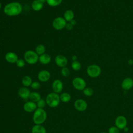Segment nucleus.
I'll use <instances>...</instances> for the list:
<instances>
[{
	"label": "nucleus",
	"instance_id": "nucleus-1",
	"mask_svg": "<svg viewBox=\"0 0 133 133\" xmlns=\"http://www.w3.org/2000/svg\"><path fill=\"white\" fill-rule=\"evenodd\" d=\"M22 5L18 2H11L5 5L3 8L4 13L9 17L19 15L22 11Z\"/></svg>",
	"mask_w": 133,
	"mask_h": 133
},
{
	"label": "nucleus",
	"instance_id": "nucleus-2",
	"mask_svg": "<svg viewBox=\"0 0 133 133\" xmlns=\"http://www.w3.org/2000/svg\"><path fill=\"white\" fill-rule=\"evenodd\" d=\"M47 118V113L44 109L37 108L34 112L33 121L35 124L41 125L45 122Z\"/></svg>",
	"mask_w": 133,
	"mask_h": 133
},
{
	"label": "nucleus",
	"instance_id": "nucleus-3",
	"mask_svg": "<svg viewBox=\"0 0 133 133\" xmlns=\"http://www.w3.org/2000/svg\"><path fill=\"white\" fill-rule=\"evenodd\" d=\"M46 104L50 108H54L58 106L60 102V96L54 92L48 94L46 97Z\"/></svg>",
	"mask_w": 133,
	"mask_h": 133
},
{
	"label": "nucleus",
	"instance_id": "nucleus-4",
	"mask_svg": "<svg viewBox=\"0 0 133 133\" xmlns=\"http://www.w3.org/2000/svg\"><path fill=\"white\" fill-rule=\"evenodd\" d=\"M23 57L25 62L29 64L33 65L35 64L38 61L39 56L35 51L28 50L25 51Z\"/></svg>",
	"mask_w": 133,
	"mask_h": 133
},
{
	"label": "nucleus",
	"instance_id": "nucleus-5",
	"mask_svg": "<svg viewBox=\"0 0 133 133\" xmlns=\"http://www.w3.org/2000/svg\"><path fill=\"white\" fill-rule=\"evenodd\" d=\"M86 73L89 77L91 78H96L100 75L101 69L97 64H91L87 66L86 69Z\"/></svg>",
	"mask_w": 133,
	"mask_h": 133
},
{
	"label": "nucleus",
	"instance_id": "nucleus-6",
	"mask_svg": "<svg viewBox=\"0 0 133 133\" xmlns=\"http://www.w3.org/2000/svg\"><path fill=\"white\" fill-rule=\"evenodd\" d=\"M67 22L62 17H57L55 18L52 22V27L56 30H61L65 28Z\"/></svg>",
	"mask_w": 133,
	"mask_h": 133
},
{
	"label": "nucleus",
	"instance_id": "nucleus-7",
	"mask_svg": "<svg viewBox=\"0 0 133 133\" xmlns=\"http://www.w3.org/2000/svg\"><path fill=\"white\" fill-rule=\"evenodd\" d=\"M72 85L76 90L81 91L86 87V83L83 78L76 77L72 81Z\"/></svg>",
	"mask_w": 133,
	"mask_h": 133
},
{
	"label": "nucleus",
	"instance_id": "nucleus-8",
	"mask_svg": "<svg viewBox=\"0 0 133 133\" xmlns=\"http://www.w3.org/2000/svg\"><path fill=\"white\" fill-rule=\"evenodd\" d=\"M127 119L123 115H119L117 116L115 119V125L119 130L124 129L127 126Z\"/></svg>",
	"mask_w": 133,
	"mask_h": 133
},
{
	"label": "nucleus",
	"instance_id": "nucleus-9",
	"mask_svg": "<svg viewBox=\"0 0 133 133\" xmlns=\"http://www.w3.org/2000/svg\"><path fill=\"white\" fill-rule=\"evenodd\" d=\"M75 109L79 112H83L87 108V102L82 99H78L75 100L74 103Z\"/></svg>",
	"mask_w": 133,
	"mask_h": 133
},
{
	"label": "nucleus",
	"instance_id": "nucleus-10",
	"mask_svg": "<svg viewBox=\"0 0 133 133\" xmlns=\"http://www.w3.org/2000/svg\"><path fill=\"white\" fill-rule=\"evenodd\" d=\"M55 62L57 66L62 68L66 66L68 61L65 56L58 55L55 58Z\"/></svg>",
	"mask_w": 133,
	"mask_h": 133
},
{
	"label": "nucleus",
	"instance_id": "nucleus-11",
	"mask_svg": "<svg viewBox=\"0 0 133 133\" xmlns=\"http://www.w3.org/2000/svg\"><path fill=\"white\" fill-rule=\"evenodd\" d=\"M63 88L62 82L59 79H55L52 83V89L55 93L59 94L62 92Z\"/></svg>",
	"mask_w": 133,
	"mask_h": 133
},
{
	"label": "nucleus",
	"instance_id": "nucleus-12",
	"mask_svg": "<svg viewBox=\"0 0 133 133\" xmlns=\"http://www.w3.org/2000/svg\"><path fill=\"white\" fill-rule=\"evenodd\" d=\"M50 73L48 71L43 70L38 72L37 78L41 82H46L50 79Z\"/></svg>",
	"mask_w": 133,
	"mask_h": 133
},
{
	"label": "nucleus",
	"instance_id": "nucleus-13",
	"mask_svg": "<svg viewBox=\"0 0 133 133\" xmlns=\"http://www.w3.org/2000/svg\"><path fill=\"white\" fill-rule=\"evenodd\" d=\"M37 108L36 103L32 101L26 102L23 105L24 110L28 113L34 112Z\"/></svg>",
	"mask_w": 133,
	"mask_h": 133
},
{
	"label": "nucleus",
	"instance_id": "nucleus-14",
	"mask_svg": "<svg viewBox=\"0 0 133 133\" xmlns=\"http://www.w3.org/2000/svg\"><path fill=\"white\" fill-rule=\"evenodd\" d=\"M18 59L19 58L17 55L12 51H9L7 52L5 56V60L7 62L11 64L16 63V61L18 60Z\"/></svg>",
	"mask_w": 133,
	"mask_h": 133
},
{
	"label": "nucleus",
	"instance_id": "nucleus-15",
	"mask_svg": "<svg viewBox=\"0 0 133 133\" xmlns=\"http://www.w3.org/2000/svg\"><path fill=\"white\" fill-rule=\"evenodd\" d=\"M122 88L125 90H128L133 87V79L130 77L124 78L121 84Z\"/></svg>",
	"mask_w": 133,
	"mask_h": 133
},
{
	"label": "nucleus",
	"instance_id": "nucleus-16",
	"mask_svg": "<svg viewBox=\"0 0 133 133\" xmlns=\"http://www.w3.org/2000/svg\"><path fill=\"white\" fill-rule=\"evenodd\" d=\"M30 94V90L26 87H21L18 91V94L19 96L24 100H27L29 99Z\"/></svg>",
	"mask_w": 133,
	"mask_h": 133
},
{
	"label": "nucleus",
	"instance_id": "nucleus-17",
	"mask_svg": "<svg viewBox=\"0 0 133 133\" xmlns=\"http://www.w3.org/2000/svg\"><path fill=\"white\" fill-rule=\"evenodd\" d=\"M51 60V58L48 54H44L39 56L38 61L43 65H47L49 64Z\"/></svg>",
	"mask_w": 133,
	"mask_h": 133
},
{
	"label": "nucleus",
	"instance_id": "nucleus-18",
	"mask_svg": "<svg viewBox=\"0 0 133 133\" xmlns=\"http://www.w3.org/2000/svg\"><path fill=\"white\" fill-rule=\"evenodd\" d=\"M43 3L39 0H34L31 4L32 8L35 11H39L43 9Z\"/></svg>",
	"mask_w": 133,
	"mask_h": 133
},
{
	"label": "nucleus",
	"instance_id": "nucleus-19",
	"mask_svg": "<svg viewBox=\"0 0 133 133\" xmlns=\"http://www.w3.org/2000/svg\"><path fill=\"white\" fill-rule=\"evenodd\" d=\"M64 19L66 20V22H70L71 20L74 19V13L71 9H68L65 11L63 14Z\"/></svg>",
	"mask_w": 133,
	"mask_h": 133
},
{
	"label": "nucleus",
	"instance_id": "nucleus-20",
	"mask_svg": "<svg viewBox=\"0 0 133 133\" xmlns=\"http://www.w3.org/2000/svg\"><path fill=\"white\" fill-rule=\"evenodd\" d=\"M32 133H46L45 128L42 125H34L31 130Z\"/></svg>",
	"mask_w": 133,
	"mask_h": 133
},
{
	"label": "nucleus",
	"instance_id": "nucleus-21",
	"mask_svg": "<svg viewBox=\"0 0 133 133\" xmlns=\"http://www.w3.org/2000/svg\"><path fill=\"white\" fill-rule=\"evenodd\" d=\"M32 82V78L29 75L24 76L22 79V84L24 87H28L31 86Z\"/></svg>",
	"mask_w": 133,
	"mask_h": 133
},
{
	"label": "nucleus",
	"instance_id": "nucleus-22",
	"mask_svg": "<svg viewBox=\"0 0 133 133\" xmlns=\"http://www.w3.org/2000/svg\"><path fill=\"white\" fill-rule=\"evenodd\" d=\"M29 99L30 101H32L34 102H37L38 100H39L41 99V95L39 94V93L37 92H32L30 95Z\"/></svg>",
	"mask_w": 133,
	"mask_h": 133
},
{
	"label": "nucleus",
	"instance_id": "nucleus-23",
	"mask_svg": "<svg viewBox=\"0 0 133 133\" xmlns=\"http://www.w3.org/2000/svg\"><path fill=\"white\" fill-rule=\"evenodd\" d=\"M46 51V48L45 46L43 44H38L37 45L35 49V51L38 55L40 56L45 54Z\"/></svg>",
	"mask_w": 133,
	"mask_h": 133
},
{
	"label": "nucleus",
	"instance_id": "nucleus-24",
	"mask_svg": "<svg viewBox=\"0 0 133 133\" xmlns=\"http://www.w3.org/2000/svg\"><path fill=\"white\" fill-rule=\"evenodd\" d=\"M60 100L61 101H62L63 102H68L70 101L71 99V96L70 95V94H69L68 92H63L62 93L60 96Z\"/></svg>",
	"mask_w": 133,
	"mask_h": 133
},
{
	"label": "nucleus",
	"instance_id": "nucleus-25",
	"mask_svg": "<svg viewBox=\"0 0 133 133\" xmlns=\"http://www.w3.org/2000/svg\"><path fill=\"white\" fill-rule=\"evenodd\" d=\"M62 2L63 0H47L46 3L50 7H55L60 5Z\"/></svg>",
	"mask_w": 133,
	"mask_h": 133
},
{
	"label": "nucleus",
	"instance_id": "nucleus-26",
	"mask_svg": "<svg viewBox=\"0 0 133 133\" xmlns=\"http://www.w3.org/2000/svg\"><path fill=\"white\" fill-rule=\"evenodd\" d=\"M71 68L74 71H79L81 69V64L77 60L72 61V62L71 63Z\"/></svg>",
	"mask_w": 133,
	"mask_h": 133
},
{
	"label": "nucleus",
	"instance_id": "nucleus-27",
	"mask_svg": "<svg viewBox=\"0 0 133 133\" xmlns=\"http://www.w3.org/2000/svg\"><path fill=\"white\" fill-rule=\"evenodd\" d=\"M83 92L85 96L87 97H90L92 96L94 94V90L90 87H86L83 90Z\"/></svg>",
	"mask_w": 133,
	"mask_h": 133
},
{
	"label": "nucleus",
	"instance_id": "nucleus-28",
	"mask_svg": "<svg viewBox=\"0 0 133 133\" xmlns=\"http://www.w3.org/2000/svg\"><path fill=\"white\" fill-rule=\"evenodd\" d=\"M61 73L63 76L68 77L70 74V71L68 67L65 66V67L62 68L61 70Z\"/></svg>",
	"mask_w": 133,
	"mask_h": 133
},
{
	"label": "nucleus",
	"instance_id": "nucleus-29",
	"mask_svg": "<svg viewBox=\"0 0 133 133\" xmlns=\"http://www.w3.org/2000/svg\"><path fill=\"white\" fill-rule=\"evenodd\" d=\"M46 104V100H45L44 99H42V98L36 102V105H37V108L43 109L45 107Z\"/></svg>",
	"mask_w": 133,
	"mask_h": 133
},
{
	"label": "nucleus",
	"instance_id": "nucleus-30",
	"mask_svg": "<svg viewBox=\"0 0 133 133\" xmlns=\"http://www.w3.org/2000/svg\"><path fill=\"white\" fill-rule=\"evenodd\" d=\"M16 64L17 67L19 68H23L25 65V61L24 59H18V60L16 62Z\"/></svg>",
	"mask_w": 133,
	"mask_h": 133
},
{
	"label": "nucleus",
	"instance_id": "nucleus-31",
	"mask_svg": "<svg viewBox=\"0 0 133 133\" xmlns=\"http://www.w3.org/2000/svg\"><path fill=\"white\" fill-rule=\"evenodd\" d=\"M108 133H119V129L116 126H111L108 129Z\"/></svg>",
	"mask_w": 133,
	"mask_h": 133
},
{
	"label": "nucleus",
	"instance_id": "nucleus-32",
	"mask_svg": "<svg viewBox=\"0 0 133 133\" xmlns=\"http://www.w3.org/2000/svg\"><path fill=\"white\" fill-rule=\"evenodd\" d=\"M41 87V84L38 82L37 81H35L32 82L31 85V87L34 89V90H37L38 89Z\"/></svg>",
	"mask_w": 133,
	"mask_h": 133
},
{
	"label": "nucleus",
	"instance_id": "nucleus-33",
	"mask_svg": "<svg viewBox=\"0 0 133 133\" xmlns=\"http://www.w3.org/2000/svg\"><path fill=\"white\" fill-rule=\"evenodd\" d=\"M65 28L68 30H71L73 29V25L70 23V22H68L66 23V26H65Z\"/></svg>",
	"mask_w": 133,
	"mask_h": 133
},
{
	"label": "nucleus",
	"instance_id": "nucleus-34",
	"mask_svg": "<svg viewBox=\"0 0 133 133\" xmlns=\"http://www.w3.org/2000/svg\"><path fill=\"white\" fill-rule=\"evenodd\" d=\"M71 59H72V61H77V56H75V55H74V56H72V58H71Z\"/></svg>",
	"mask_w": 133,
	"mask_h": 133
},
{
	"label": "nucleus",
	"instance_id": "nucleus-35",
	"mask_svg": "<svg viewBox=\"0 0 133 133\" xmlns=\"http://www.w3.org/2000/svg\"><path fill=\"white\" fill-rule=\"evenodd\" d=\"M70 22L73 26L75 25L76 24V20H74V19H73L72 20H71V21L70 22Z\"/></svg>",
	"mask_w": 133,
	"mask_h": 133
},
{
	"label": "nucleus",
	"instance_id": "nucleus-36",
	"mask_svg": "<svg viewBox=\"0 0 133 133\" xmlns=\"http://www.w3.org/2000/svg\"><path fill=\"white\" fill-rule=\"evenodd\" d=\"M128 63L129 64V65H132L133 64V60H131V59H129L128 61Z\"/></svg>",
	"mask_w": 133,
	"mask_h": 133
},
{
	"label": "nucleus",
	"instance_id": "nucleus-37",
	"mask_svg": "<svg viewBox=\"0 0 133 133\" xmlns=\"http://www.w3.org/2000/svg\"><path fill=\"white\" fill-rule=\"evenodd\" d=\"M42 3H43V4L44 3H46V1L47 0H39Z\"/></svg>",
	"mask_w": 133,
	"mask_h": 133
},
{
	"label": "nucleus",
	"instance_id": "nucleus-38",
	"mask_svg": "<svg viewBox=\"0 0 133 133\" xmlns=\"http://www.w3.org/2000/svg\"><path fill=\"white\" fill-rule=\"evenodd\" d=\"M124 130L125 131H127L128 130V128L127 127V126H126V127L124 129Z\"/></svg>",
	"mask_w": 133,
	"mask_h": 133
},
{
	"label": "nucleus",
	"instance_id": "nucleus-39",
	"mask_svg": "<svg viewBox=\"0 0 133 133\" xmlns=\"http://www.w3.org/2000/svg\"><path fill=\"white\" fill-rule=\"evenodd\" d=\"M1 8H2V4H1V2H0V10H1Z\"/></svg>",
	"mask_w": 133,
	"mask_h": 133
},
{
	"label": "nucleus",
	"instance_id": "nucleus-40",
	"mask_svg": "<svg viewBox=\"0 0 133 133\" xmlns=\"http://www.w3.org/2000/svg\"><path fill=\"white\" fill-rule=\"evenodd\" d=\"M100 133H108V132H100Z\"/></svg>",
	"mask_w": 133,
	"mask_h": 133
}]
</instances>
